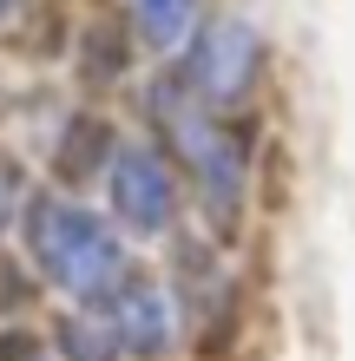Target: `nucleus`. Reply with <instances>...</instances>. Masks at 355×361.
I'll use <instances>...</instances> for the list:
<instances>
[{
    "label": "nucleus",
    "instance_id": "7",
    "mask_svg": "<svg viewBox=\"0 0 355 361\" xmlns=\"http://www.w3.org/2000/svg\"><path fill=\"white\" fill-rule=\"evenodd\" d=\"M7 204H13V190H7V178H0V224H7Z\"/></svg>",
    "mask_w": 355,
    "mask_h": 361
},
{
    "label": "nucleus",
    "instance_id": "4",
    "mask_svg": "<svg viewBox=\"0 0 355 361\" xmlns=\"http://www.w3.org/2000/svg\"><path fill=\"white\" fill-rule=\"evenodd\" d=\"M178 138H184V152L198 158L204 197L217 190V197H224V210H231V204H237V190H243V158L231 152V138H224V132H204V125H191V118L178 125Z\"/></svg>",
    "mask_w": 355,
    "mask_h": 361
},
{
    "label": "nucleus",
    "instance_id": "1",
    "mask_svg": "<svg viewBox=\"0 0 355 361\" xmlns=\"http://www.w3.org/2000/svg\"><path fill=\"white\" fill-rule=\"evenodd\" d=\"M33 250L47 263V276L73 295H99L125 276V250L106 237V224L73 204H53V197L33 204Z\"/></svg>",
    "mask_w": 355,
    "mask_h": 361
},
{
    "label": "nucleus",
    "instance_id": "5",
    "mask_svg": "<svg viewBox=\"0 0 355 361\" xmlns=\"http://www.w3.org/2000/svg\"><path fill=\"white\" fill-rule=\"evenodd\" d=\"M164 335H172V309H164V295H158V289L125 295V309H119V342L138 348V355H158Z\"/></svg>",
    "mask_w": 355,
    "mask_h": 361
},
{
    "label": "nucleus",
    "instance_id": "6",
    "mask_svg": "<svg viewBox=\"0 0 355 361\" xmlns=\"http://www.w3.org/2000/svg\"><path fill=\"white\" fill-rule=\"evenodd\" d=\"M132 7H138V27H145L152 47H178L184 27H191V7H198V0H132Z\"/></svg>",
    "mask_w": 355,
    "mask_h": 361
},
{
    "label": "nucleus",
    "instance_id": "2",
    "mask_svg": "<svg viewBox=\"0 0 355 361\" xmlns=\"http://www.w3.org/2000/svg\"><path fill=\"white\" fill-rule=\"evenodd\" d=\"M112 204L132 230H164L178 217V190H172V171L158 164V152L145 145H125L112 158Z\"/></svg>",
    "mask_w": 355,
    "mask_h": 361
},
{
    "label": "nucleus",
    "instance_id": "3",
    "mask_svg": "<svg viewBox=\"0 0 355 361\" xmlns=\"http://www.w3.org/2000/svg\"><path fill=\"white\" fill-rule=\"evenodd\" d=\"M191 79L204 99H243L250 79H257V33L243 20H217L204 27L198 53H191Z\"/></svg>",
    "mask_w": 355,
    "mask_h": 361
}]
</instances>
